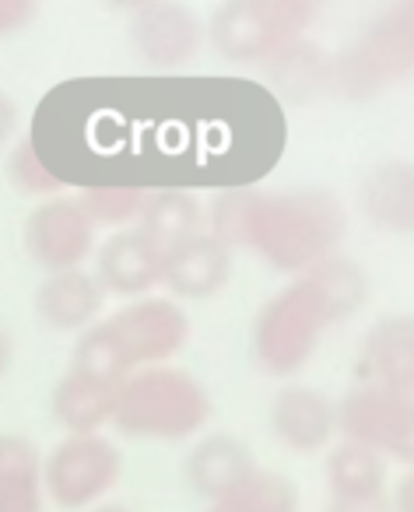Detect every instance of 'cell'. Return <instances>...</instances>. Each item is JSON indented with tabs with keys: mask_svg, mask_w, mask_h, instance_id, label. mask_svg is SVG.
Returning <instances> with one entry per match:
<instances>
[{
	"mask_svg": "<svg viewBox=\"0 0 414 512\" xmlns=\"http://www.w3.org/2000/svg\"><path fill=\"white\" fill-rule=\"evenodd\" d=\"M116 390H120V386H116ZM116 390L81 376V372L67 369L64 376L57 379L53 397H50L53 421H57L67 435H102V428L113 421Z\"/></svg>",
	"mask_w": 414,
	"mask_h": 512,
	"instance_id": "obj_20",
	"label": "cell"
},
{
	"mask_svg": "<svg viewBox=\"0 0 414 512\" xmlns=\"http://www.w3.org/2000/svg\"><path fill=\"white\" fill-rule=\"evenodd\" d=\"M327 488L334 505H376L386 491V460L351 442H337L327 453Z\"/></svg>",
	"mask_w": 414,
	"mask_h": 512,
	"instance_id": "obj_22",
	"label": "cell"
},
{
	"mask_svg": "<svg viewBox=\"0 0 414 512\" xmlns=\"http://www.w3.org/2000/svg\"><path fill=\"white\" fill-rule=\"evenodd\" d=\"M190 341V316L179 302L148 295L102 316L74 344L71 369L102 386H120L127 376L169 365Z\"/></svg>",
	"mask_w": 414,
	"mask_h": 512,
	"instance_id": "obj_4",
	"label": "cell"
},
{
	"mask_svg": "<svg viewBox=\"0 0 414 512\" xmlns=\"http://www.w3.org/2000/svg\"><path fill=\"white\" fill-rule=\"evenodd\" d=\"M15 130H18V102L0 88V148L15 137Z\"/></svg>",
	"mask_w": 414,
	"mask_h": 512,
	"instance_id": "obj_28",
	"label": "cell"
},
{
	"mask_svg": "<svg viewBox=\"0 0 414 512\" xmlns=\"http://www.w3.org/2000/svg\"><path fill=\"white\" fill-rule=\"evenodd\" d=\"M43 456L25 435H0V512H43Z\"/></svg>",
	"mask_w": 414,
	"mask_h": 512,
	"instance_id": "obj_21",
	"label": "cell"
},
{
	"mask_svg": "<svg viewBox=\"0 0 414 512\" xmlns=\"http://www.w3.org/2000/svg\"><path fill=\"white\" fill-rule=\"evenodd\" d=\"M134 228H141L162 249H172L176 242L204 232V204L197 193L186 190H151Z\"/></svg>",
	"mask_w": 414,
	"mask_h": 512,
	"instance_id": "obj_23",
	"label": "cell"
},
{
	"mask_svg": "<svg viewBox=\"0 0 414 512\" xmlns=\"http://www.w3.org/2000/svg\"><path fill=\"white\" fill-rule=\"evenodd\" d=\"M211 421V393L179 365H155L127 376L116 390L113 421L127 439L183 442Z\"/></svg>",
	"mask_w": 414,
	"mask_h": 512,
	"instance_id": "obj_5",
	"label": "cell"
},
{
	"mask_svg": "<svg viewBox=\"0 0 414 512\" xmlns=\"http://www.w3.org/2000/svg\"><path fill=\"white\" fill-rule=\"evenodd\" d=\"M127 39L141 67H148V74L172 78L197 60L207 32L204 22L186 4L148 0V4H134L127 11Z\"/></svg>",
	"mask_w": 414,
	"mask_h": 512,
	"instance_id": "obj_10",
	"label": "cell"
},
{
	"mask_svg": "<svg viewBox=\"0 0 414 512\" xmlns=\"http://www.w3.org/2000/svg\"><path fill=\"white\" fill-rule=\"evenodd\" d=\"M271 432L288 453L313 456L337 435L334 400L313 386L288 383L271 400Z\"/></svg>",
	"mask_w": 414,
	"mask_h": 512,
	"instance_id": "obj_15",
	"label": "cell"
},
{
	"mask_svg": "<svg viewBox=\"0 0 414 512\" xmlns=\"http://www.w3.org/2000/svg\"><path fill=\"white\" fill-rule=\"evenodd\" d=\"M390 512H414V477H411V470H407V474L397 481V488H393V509Z\"/></svg>",
	"mask_w": 414,
	"mask_h": 512,
	"instance_id": "obj_29",
	"label": "cell"
},
{
	"mask_svg": "<svg viewBox=\"0 0 414 512\" xmlns=\"http://www.w3.org/2000/svg\"><path fill=\"white\" fill-rule=\"evenodd\" d=\"M264 92L285 106H309L316 99L334 95V57L309 39H295L281 53L260 64Z\"/></svg>",
	"mask_w": 414,
	"mask_h": 512,
	"instance_id": "obj_14",
	"label": "cell"
},
{
	"mask_svg": "<svg viewBox=\"0 0 414 512\" xmlns=\"http://www.w3.org/2000/svg\"><path fill=\"white\" fill-rule=\"evenodd\" d=\"M25 256L46 274L85 271V264L99 249V232L81 211L74 197H50L39 200L22 225Z\"/></svg>",
	"mask_w": 414,
	"mask_h": 512,
	"instance_id": "obj_11",
	"label": "cell"
},
{
	"mask_svg": "<svg viewBox=\"0 0 414 512\" xmlns=\"http://www.w3.org/2000/svg\"><path fill=\"white\" fill-rule=\"evenodd\" d=\"M341 442L362 446L379 460H397L411 467L414 460V397L383 386L358 383L334 400Z\"/></svg>",
	"mask_w": 414,
	"mask_h": 512,
	"instance_id": "obj_8",
	"label": "cell"
},
{
	"mask_svg": "<svg viewBox=\"0 0 414 512\" xmlns=\"http://www.w3.org/2000/svg\"><path fill=\"white\" fill-rule=\"evenodd\" d=\"M120 477L123 453L106 435H67L43 456V495L67 512L92 509Z\"/></svg>",
	"mask_w": 414,
	"mask_h": 512,
	"instance_id": "obj_9",
	"label": "cell"
},
{
	"mask_svg": "<svg viewBox=\"0 0 414 512\" xmlns=\"http://www.w3.org/2000/svg\"><path fill=\"white\" fill-rule=\"evenodd\" d=\"M316 15L309 0H229L207 18L204 32L225 64L260 67L295 39H306Z\"/></svg>",
	"mask_w": 414,
	"mask_h": 512,
	"instance_id": "obj_7",
	"label": "cell"
},
{
	"mask_svg": "<svg viewBox=\"0 0 414 512\" xmlns=\"http://www.w3.org/2000/svg\"><path fill=\"white\" fill-rule=\"evenodd\" d=\"M8 183L15 193H22V197L29 200H50V197H60V193L67 190L64 183H60L57 176L50 172V165L39 158V151L32 148L29 137H22V141H15V148L8 151Z\"/></svg>",
	"mask_w": 414,
	"mask_h": 512,
	"instance_id": "obj_26",
	"label": "cell"
},
{
	"mask_svg": "<svg viewBox=\"0 0 414 512\" xmlns=\"http://www.w3.org/2000/svg\"><path fill=\"white\" fill-rule=\"evenodd\" d=\"M232 281V253L207 232L165 249L162 288L172 302H207Z\"/></svg>",
	"mask_w": 414,
	"mask_h": 512,
	"instance_id": "obj_13",
	"label": "cell"
},
{
	"mask_svg": "<svg viewBox=\"0 0 414 512\" xmlns=\"http://www.w3.org/2000/svg\"><path fill=\"white\" fill-rule=\"evenodd\" d=\"M253 470H257V460H253L250 446L236 435H207L186 453L183 463L186 484L211 505L232 495Z\"/></svg>",
	"mask_w": 414,
	"mask_h": 512,
	"instance_id": "obj_18",
	"label": "cell"
},
{
	"mask_svg": "<svg viewBox=\"0 0 414 512\" xmlns=\"http://www.w3.org/2000/svg\"><path fill=\"white\" fill-rule=\"evenodd\" d=\"M369 302V278L344 253L292 278L253 316L250 351L264 376L292 379L313 362L323 334Z\"/></svg>",
	"mask_w": 414,
	"mask_h": 512,
	"instance_id": "obj_3",
	"label": "cell"
},
{
	"mask_svg": "<svg viewBox=\"0 0 414 512\" xmlns=\"http://www.w3.org/2000/svg\"><path fill=\"white\" fill-rule=\"evenodd\" d=\"M348 218L341 200L320 186H229L204 204V232L232 256L239 249L260 256L267 267L299 278L341 253Z\"/></svg>",
	"mask_w": 414,
	"mask_h": 512,
	"instance_id": "obj_2",
	"label": "cell"
},
{
	"mask_svg": "<svg viewBox=\"0 0 414 512\" xmlns=\"http://www.w3.org/2000/svg\"><path fill=\"white\" fill-rule=\"evenodd\" d=\"M64 186L229 190L253 186L285 151L281 106L243 78H71L29 130Z\"/></svg>",
	"mask_w": 414,
	"mask_h": 512,
	"instance_id": "obj_1",
	"label": "cell"
},
{
	"mask_svg": "<svg viewBox=\"0 0 414 512\" xmlns=\"http://www.w3.org/2000/svg\"><path fill=\"white\" fill-rule=\"evenodd\" d=\"M358 383L414 397V320L407 313L383 316L358 348Z\"/></svg>",
	"mask_w": 414,
	"mask_h": 512,
	"instance_id": "obj_16",
	"label": "cell"
},
{
	"mask_svg": "<svg viewBox=\"0 0 414 512\" xmlns=\"http://www.w3.org/2000/svg\"><path fill=\"white\" fill-rule=\"evenodd\" d=\"M95 281L106 295L116 299H148L155 288H162V260L165 249L151 242L141 228L113 232L95 249Z\"/></svg>",
	"mask_w": 414,
	"mask_h": 512,
	"instance_id": "obj_12",
	"label": "cell"
},
{
	"mask_svg": "<svg viewBox=\"0 0 414 512\" xmlns=\"http://www.w3.org/2000/svg\"><path fill=\"white\" fill-rule=\"evenodd\" d=\"M414 71V4H393L334 57V95L372 102L407 85Z\"/></svg>",
	"mask_w": 414,
	"mask_h": 512,
	"instance_id": "obj_6",
	"label": "cell"
},
{
	"mask_svg": "<svg viewBox=\"0 0 414 512\" xmlns=\"http://www.w3.org/2000/svg\"><path fill=\"white\" fill-rule=\"evenodd\" d=\"M36 316L57 334H85L92 323L102 320L106 292L99 288L92 271L46 274L36 288Z\"/></svg>",
	"mask_w": 414,
	"mask_h": 512,
	"instance_id": "obj_17",
	"label": "cell"
},
{
	"mask_svg": "<svg viewBox=\"0 0 414 512\" xmlns=\"http://www.w3.org/2000/svg\"><path fill=\"white\" fill-rule=\"evenodd\" d=\"M88 512H127V509H120V505H99V509H88Z\"/></svg>",
	"mask_w": 414,
	"mask_h": 512,
	"instance_id": "obj_31",
	"label": "cell"
},
{
	"mask_svg": "<svg viewBox=\"0 0 414 512\" xmlns=\"http://www.w3.org/2000/svg\"><path fill=\"white\" fill-rule=\"evenodd\" d=\"M36 15H39V8L32 0H0V39L22 32Z\"/></svg>",
	"mask_w": 414,
	"mask_h": 512,
	"instance_id": "obj_27",
	"label": "cell"
},
{
	"mask_svg": "<svg viewBox=\"0 0 414 512\" xmlns=\"http://www.w3.org/2000/svg\"><path fill=\"white\" fill-rule=\"evenodd\" d=\"M144 197H148V190H137V186H81V190H74V200L88 214L95 232L99 228H109V232L134 228Z\"/></svg>",
	"mask_w": 414,
	"mask_h": 512,
	"instance_id": "obj_25",
	"label": "cell"
},
{
	"mask_svg": "<svg viewBox=\"0 0 414 512\" xmlns=\"http://www.w3.org/2000/svg\"><path fill=\"white\" fill-rule=\"evenodd\" d=\"M207 512H299V488L278 470L257 467L232 495Z\"/></svg>",
	"mask_w": 414,
	"mask_h": 512,
	"instance_id": "obj_24",
	"label": "cell"
},
{
	"mask_svg": "<svg viewBox=\"0 0 414 512\" xmlns=\"http://www.w3.org/2000/svg\"><path fill=\"white\" fill-rule=\"evenodd\" d=\"M362 211L379 232L407 235L414 225V172L411 162H383L376 169H369V176L362 179Z\"/></svg>",
	"mask_w": 414,
	"mask_h": 512,
	"instance_id": "obj_19",
	"label": "cell"
},
{
	"mask_svg": "<svg viewBox=\"0 0 414 512\" xmlns=\"http://www.w3.org/2000/svg\"><path fill=\"white\" fill-rule=\"evenodd\" d=\"M8 365H11V337H8V330L0 327V376L8 372Z\"/></svg>",
	"mask_w": 414,
	"mask_h": 512,
	"instance_id": "obj_30",
	"label": "cell"
}]
</instances>
